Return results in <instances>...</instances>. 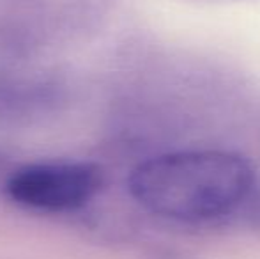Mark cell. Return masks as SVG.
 I'll return each mask as SVG.
<instances>
[{"label":"cell","mask_w":260,"mask_h":259,"mask_svg":"<svg viewBox=\"0 0 260 259\" xmlns=\"http://www.w3.org/2000/svg\"><path fill=\"white\" fill-rule=\"evenodd\" d=\"M0 160H2V155H0Z\"/></svg>","instance_id":"obj_3"},{"label":"cell","mask_w":260,"mask_h":259,"mask_svg":"<svg viewBox=\"0 0 260 259\" xmlns=\"http://www.w3.org/2000/svg\"><path fill=\"white\" fill-rule=\"evenodd\" d=\"M105 172L92 162H43L14 170L6 195L28 210L64 213L87 206L101 192Z\"/></svg>","instance_id":"obj_2"},{"label":"cell","mask_w":260,"mask_h":259,"mask_svg":"<svg viewBox=\"0 0 260 259\" xmlns=\"http://www.w3.org/2000/svg\"><path fill=\"white\" fill-rule=\"evenodd\" d=\"M255 170L229 151H181L138 163L127 178L129 194L147 211L197 222L234 210L246 199Z\"/></svg>","instance_id":"obj_1"}]
</instances>
